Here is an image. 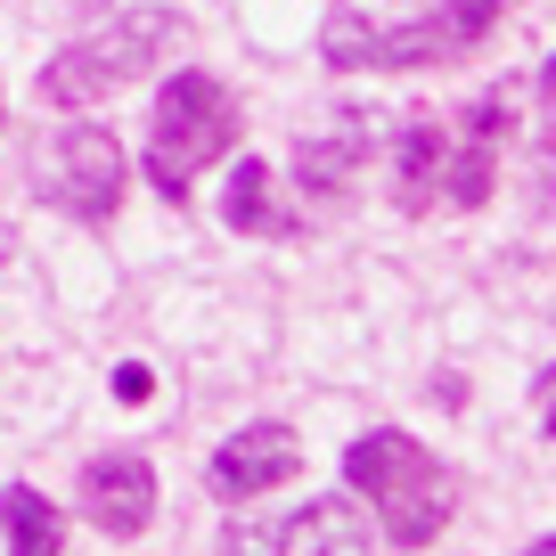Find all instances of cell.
<instances>
[{
    "label": "cell",
    "instance_id": "cell-1",
    "mask_svg": "<svg viewBox=\"0 0 556 556\" xmlns=\"http://www.w3.org/2000/svg\"><path fill=\"white\" fill-rule=\"evenodd\" d=\"M344 483L377 507V532L393 540V548H434V540L451 532V507H458L451 475H442V458L417 434H401V426H368V434L352 442Z\"/></svg>",
    "mask_w": 556,
    "mask_h": 556
},
{
    "label": "cell",
    "instance_id": "cell-2",
    "mask_svg": "<svg viewBox=\"0 0 556 556\" xmlns=\"http://www.w3.org/2000/svg\"><path fill=\"white\" fill-rule=\"evenodd\" d=\"M507 0H434V17L417 25H368L352 17V9H328V25H319V58H328L336 74H409V66H442V58H467L491 41V25H500Z\"/></svg>",
    "mask_w": 556,
    "mask_h": 556
},
{
    "label": "cell",
    "instance_id": "cell-3",
    "mask_svg": "<svg viewBox=\"0 0 556 556\" xmlns=\"http://www.w3.org/2000/svg\"><path fill=\"white\" fill-rule=\"evenodd\" d=\"M238 148V99H229L213 74H173L156 90V115H148V189L156 197H189V180L205 173L213 156Z\"/></svg>",
    "mask_w": 556,
    "mask_h": 556
},
{
    "label": "cell",
    "instance_id": "cell-4",
    "mask_svg": "<svg viewBox=\"0 0 556 556\" xmlns=\"http://www.w3.org/2000/svg\"><path fill=\"white\" fill-rule=\"evenodd\" d=\"M180 41V17H123V25H99V34H83V41H66V50L41 66V106H90V99H106V90H123V83H139V74L156 66L164 50Z\"/></svg>",
    "mask_w": 556,
    "mask_h": 556
},
{
    "label": "cell",
    "instance_id": "cell-5",
    "mask_svg": "<svg viewBox=\"0 0 556 556\" xmlns=\"http://www.w3.org/2000/svg\"><path fill=\"white\" fill-rule=\"evenodd\" d=\"M123 189H131V164H123V139L106 131V123H66V131L41 139L34 197L50 213H66V222H83V229H106L115 205H123Z\"/></svg>",
    "mask_w": 556,
    "mask_h": 556
},
{
    "label": "cell",
    "instance_id": "cell-6",
    "mask_svg": "<svg viewBox=\"0 0 556 556\" xmlns=\"http://www.w3.org/2000/svg\"><path fill=\"white\" fill-rule=\"evenodd\" d=\"M507 115H516V90H483L467 115H442V173H434V205L475 213L500 189V156H507Z\"/></svg>",
    "mask_w": 556,
    "mask_h": 556
},
{
    "label": "cell",
    "instance_id": "cell-7",
    "mask_svg": "<svg viewBox=\"0 0 556 556\" xmlns=\"http://www.w3.org/2000/svg\"><path fill=\"white\" fill-rule=\"evenodd\" d=\"M377 523H361V507L352 500H303L287 523H229L222 532V548H270V556H312V548H328V556H361V548H377Z\"/></svg>",
    "mask_w": 556,
    "mask_h": 556
},
{
    "label": "cell",
    "instance_id": "cell-8",
    "mask_svg": "<svg viewBox=\"0 0 556 556\" xmlns=\"http://www.w3.org/2000/svg\"><path fill=\"white\" fill-rule=\"evenodd\" d=\"M295 467H303V451H295V426L262 417V426H238V434H229L222 451H213L205 483H213V500H262V491H278Z\"/></svg>",
    "mask_w": 556,
    "mask_h": 556
},
{
    "label": "cell",
    "instance_id": "cell-9",
    "mask_svg": "<svg viewBox=\"0 0 556 556\" xmlns=\"http://www.w3.org/2000/svg\"><path fill=\"white\" fill-rule=\"evenodd\" d=\"M83 516L99 523L106 540H131L148 532V516H156V467L139 451H106L83 467Z\"/></svg>",
    "mask_w": 556,
    "mask_h": 556
},
{
    "label": "cell",
    "instance_id": "cell-10",
    "mask_svg": "<svg viewBox=\"0 0 556 556\" xmlns=\"http://www.w3.org/2000/svg\"><path fill=\"white\" fill-rule=\"evenodd\" d=\"M361 156H368V115H336L319 139H303V148H295V180L312 197H344L352 173H361Z\"/></svg>",
    "mask_w": 556,
    "mask_h": 556
},
{
    "label": "cell",
    "instance_id": "cell-11",
    "mask_svg": "<svg viewBox=\"0 0 556 556\" xmlns=\"http://www.w3.org/2000/svg\"><path fill=\"white\" fill-rule=\"evenodd\" d=\"M222 222L238 229V238H278V229H287V213L270 205V164H262V156H238V164H229Z\"/></svg>",
    "mask_w": 556,
    "mask_h": 556
},
{
    "label": "cell",
    "instance_id": "cell-12",
    "mask_svg": "<svg viewBox=\"0 0 556 556\" xmlns=\"http://www.w3.org/2000/svg\"><path fill=\"white\" fill-rule=\"evenodd\" d=\"M0 532H9L17 556H50L58 548V507L41 500L34 483H9V491H0Z\"/></svg>",
    "mask_w": 556,
    "mask_h": 556
},
{
    "label": "cell",
    "instance_id": "cell-13",
    "mask_svg": "<svg viewBox=\"0 0 556 556\" xmlns=\"http://www.w3.org/2000/svg\"><path fill=\"white\" fill-rule=\"evenodd\" d=\"M540 115H548V123H540V189H548L540 205L556 213V58L540 66Z\"/></svg>",
    "mask_w": 556,
    "mask_h": 556
},
{
    "label": "cell",
    "instance_id": "cell-14",
    "mask_svg": "<svg viewBox=\"0 0 556 556\" xmlns=\"http://www.w3.org/2000/svg\"><path fill=\"white\" fill-rule=\"evenodd\" d=\"M106 384H115V401H131V409H139V401L156 393V368H148V361H115V377H106Z\"/></svg>",
    "mask_w": 556,
    "mask_h": 556
},
{
    "label": "cell",
    "instance_id": "cell-15",
    "mask_svg": "<svg viewBox=\"0 0 556 556\" xmlns=\"http://www.w3.org/2000/svg\"><path fill=\"white\" fill-rule=\"evenodd\" d=\"M0 262H9V222H0Z\"/></svg>",
    "mask_w": 556,
    "mask_h": 556
},
{
    "label": "cell",
    "instance_id": "cell-16",
    "mask_svg": "<svg viewBox=\"0 0 556 556\" xmlns=\"http://www.w3.org/2000/svg\"><path fill=\"white\" fill-rule=\"evenodd\" d=\"M548 442H556V401H548Z\"/></svg>",
    "mask_w": 556,
    "mask_h": 556
}]
</instances>
